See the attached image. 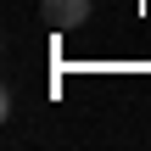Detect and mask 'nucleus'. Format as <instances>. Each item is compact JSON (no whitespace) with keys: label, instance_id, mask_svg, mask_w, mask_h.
I'll use <instances>...</instances> for the list:
<instances>
[{"label":"nucleus","instance_id":"1","mask_svg":"<svg viewBox=\"0 0 151 151\" xmlns=\"http://www.w3.org/2000/svg\"><path fill=\"white\" fill-rule=\"evenodd\" d=\"M50 17H56V28H78L84 22V0H56Z\"/></svg>","mask_w":151,"mask_h":151}]
</instances>
